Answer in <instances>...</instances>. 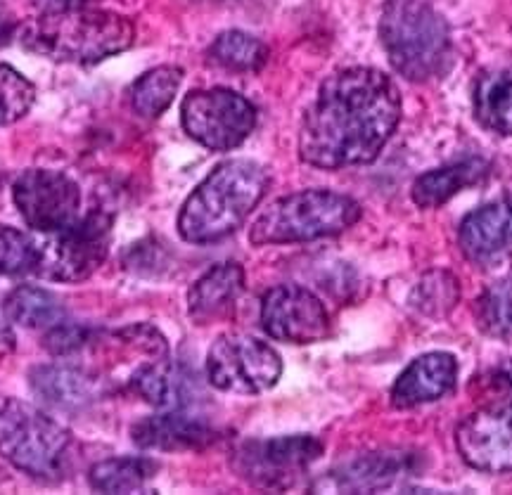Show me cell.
Here are the masks:
<instances>
[{"label":"cell","mask_w":512,"mask_h":495,"mask_svg":"<svg viewBox=\"0 0 512 495\" xmlns=\"http://www.w3.org/2000/svg\"><path fill=\"white\" fill-rule=\"evenodd\" d=\"M401 119V95L387 74L351 67L332 74L306 109L299 157L318 169H347L380 157Z\"/></svg>","instance_id":"cell-1"},{"label":"cell","mask_w":512,"mask_h":495,"mask_svg":"<svg viewBox=\"0 0 512 495\" xmlns=\"http://www.w3.org/2000/svg\"><path fill=\"white\" fill-rule=\"evenodd\" d=\"M268 190V171L249 159L216 166L192 190L178 214V233L190 244L219 242L233 235Z\"/></svg>","instance_id":"cell-2"},{"label":"cell","mask_w":512,"mask_h":495,"mask_svg":"<svg viewBox=\"0 0 512 495\" xmlns=\"http://www.w3.org/2000/svg\"><path fill=\"white\" fill-rule=\"evenodd\" d=\"M136 29L124 15L95 8L43 12L19 29V41L31 53L57 62L93 64L131 48Z\"/></svg>","instance_id":"cell-3"},{"label":"cell","mask_w":512,"mask_h":495,"mask_svg":"<svg viewBox=\"0 0 512 495\" xmlns=\"http://www.w3.org/2000/svg\"><path fill=\"white\" fill-rule=\"evenodd\" d=\"M377 31L384 53L403 79L425 83L451 69V29L427 0H387Z\"/></svg>","instance_id":"cell-4"},{"label":"cell","mask_w":512,"mask_h":495,"mask_svg":"<svg viewBox=\"0 0 512 495\" xmlns=\"http://www.w3.org/2000/svg\"><path fill=\"white\" fill-rule=\"evenodd\" d=\"M361 218L356 199L332 190H304L280 197L256 216L249 242L266 244L311 242L344 233Z\"/></svg>","instance_id":"cell-5"},{"label":"cell","mask_w":512,"mask_h":495,"mask_svg":"<svg viewBox=\"0 0 512 495\" xmlns=\"http://www.w3.org/2000/svg\"><path fill=\"white\" fill-rule=\"evenodd\" d=\"M69 448L72 436L43 410L17 398L0 401V458L19 472L46 481L62 477Z\"/></svg>","instance_id":"cell-6"},{"label":"cell","mask_w":512,"mask_h":495,"mask_svg":"<svg viewBox=\"0 0 512 495\" xmlns=\"http://www.w3.org/2000/svg\"><path fill=\"white\" fill-rule=\"evenodd\" d=\"M283 375L278 351L252 334L226 332L207 353V379L226 394L254 396L273 389Z\"/></svg>","instance_id":"cell-7"},{"label":"cell","mask_w":512,"mask_h":495,"mask_svg":"<svg viewBox=\"0 0 512 495\" xmlns=\"http://www.w3.org/2000/svg\"><path fill=\"white\" fill-rule=\"evenodd\" d=\"M181 121L195 143L214 152L240 147L256 126V109L228 88L192 90L183 100Z\"/></svg>","instance_id":"cell-8"},{"label":"cell","mask_w":512,"mask_h":495,"mask_svg":"<svg viewBox=\"0 0 512 495\" xmlns=\"http://www.w3.org/2000/svg\"><path fill=\"white\" fill-rule=\"evenodd\" d=\"M112 218L102 211L79 216L69 228L50 233L41 244V261L36 273L55 282H81L91 278L110 252Z\"/></svg>","instance_id":"cell-9"},{"label":"cell","mask_w":512,"mask_h":495,"mask_svg":"<svg viewBox=\"0 0 512 495\" xmlns=\"http://www.w3.org/2000/svg\"><path fill=\"white\" fill-rule=\"evenodd\" d=\"M323 455V443L311 434L275 436L240 443L233 467L242 479L261 488H287Z\"/></svg>","instance_id":"cell-10"},{"label":"cell","mask_w":512,"mask_h":495,"mask_svg":"<svg viewBox=\"0 0 512 495\" xmlns=\"http://www.w3.org/2000/svg\"><path fill=\"white\" fill-rule=\"evenodd\" d=\"M12 199L29 228L41 233H57L79 221L81 190L62 171H24L12 185Z\"/></svg>","instance_id":"cell-11"},{"label":"cell","mask_w":512,"mask_h":495,"mask_svg":"<svg viewBox=\"0 0 512 495\" xmlns=\"http://www.w3.org/2000/svg\"><path fill=\"white\" fill-rule=\"evenodd\" d=\"M261 325L278 342L313 344L330 334V315L306 287L278 285L261 301Z\"/></svg>","instance_id":"cell-12"},{"label":"cell","mask_w":512,"mask_h":495,"mask_svg":"<svg viewBox=\"0 0 512 495\" xmlns=\"http://www.w3.org/2000/svg\"><path fill=\"white\" fill-rule=\"evenodd\" d=\"M456 446L479 472H512V398L467 415L456 429Z\"/></svg>","instance_id":"cell-13"},{"label":"cell","mask_w":512,"mask_h":495,"mask_svg":"<svg viewBox=\"0 0 512 495\" xmlns=\"http://www.w3.org/2000/svg\"><path fill=\"white\" fill-rule=\"evenodd\" d=\"M418 469V458L408 450H377L342 462L330 472L328 484L332 491H380L399 484Z\"/></svg>","instance_id":"cell-14"},{"label":"cell","mask_w":512,"mask_h":495,"mask_svg":"<svg viewBox=\"0 0 512 495\" xmlns=\"http://www.w3.org/2000/svg\"><path fill=\"white\" fill-rule=\"evenodd\" d=\"M458 379V360L453 353L432 351L415 358L392 387L394 408L408 410L439 401L451 394Z\"/></svg>","instance_id":"cell-15"},{"label":"cell","mask_w":512,"mask_h":495,"mask_svg":"<svg viewBox=\"0 0 512 495\" xmlns=\"http://www.w3.org/2000/svg\"><path fill=\"white\" fill-rule=\"evenodd\" d=\"M29 384L43 403L57 410H69V413L88 408L105 394V384L100 377L69 363L38 365L29 372Z\"/></svg>","instance_id":"cell-16"},{"label":"cell","mask_w":512,"mask_h":495,"mask_svg":"<svg viewBox=\"0 0 512 495\" xmlns=\"http://www.w3.org/2000/svg\"><path fill=\"white\" fill-rule=\"evenodd\" d=\"M216 439H219V432L209 422L178 408L162 415L145 417L133 427V441L145 450H166V453L202 450Z\"/></svg>","instance_id":"cell-17"},{"label":"cell","mask_w":512,"mask_h":495,"mask_svg":"<svg viewBox=\"0 0 512 495\" xmlns=\"http://www.w3.org/2000/svg\"><path fill=\"white\" fill-rule=\"evenodd\" d=\"M463 254L472 263L489 266L512 252V214L505 204H486L463 218L458 230Z\"/></svg>","instance_id":"cell-18"},{"label":"cell","mask_w":512,"mask_h":495,"mask_svg":"<svg viewBox=\"0 0 512 495\" xmlns=\"http://www.w3.org/2000/svg\"><path fill=\"white\" fill-rule=\"evenodd\" d=\"M245 289V270L240 263L226 261L209 268L188 294V313L197 325H211L228 318Z\"/></svg>","instance_id":"cell-19"},{"label":"cell","mask_w":512,"mask_h":495,"mask_svg":"<svg viewBox=\"0 0 512 495\" xmlns=\"http://www.w3.org/2000/svg\"><path fill=\"white\" fill-rule=\"evenodd\" d=\"M486 173V164L482 159H465V162H456L441 166V169H432L413 183V202L420 209H437L446 204L448 199L456 197L470 185H475L479 178Z\"/></svg>","instance_id":"cell-20"},{"label":"cell","mask_w":512,"mask_h":495,"mask_svg":"<svg viewBox=\"0 0 512 495\" xmlns=\"http://www.w3.org/2000/svg\"><path fill=\"white\" fill-rule=\"evenodd\" d=\"M475 117L489 131L512 138V67L484 74L477 81Z\"/></svg>","instance_id":"cell-21"},{"label":"cell","mask_w":512,"mask_h":495,"mask_svg":"<svg viewBox=\"0 0 512 495\" xmlns=\"http://www.w3.org/2000/svg\"><path fill=\"white\" fill-rule=\"evenodd\" d=\"M5 315L15 325L27 327V330H53L62 325L64 308L55 294L34 285H22L5 297Z\"/></svg>","instance_id":"cell-22"},{"label":"cell","mask_w":512,"mask_h":495,"mask_svg":"<svg viewBox=\"0 0 512 495\" xmlns=\"http://www.w3.org/2000/svg\"><path fill=\"white\" fill-rule=\"evenodd\" d=\"M183 81V69L174 64L150 69L131 88V105L143 119H157L174 102Z\"/></svg>","instance_id":"cell-23"},{"label":"cell","mask_w":512,"mask_h":495,"mask_svg":"<svg viewBox=\"0 0 512 495\" xmlns=\"http://www.w3.org/2000/svg\"><path fill=\"white\" fill-rule=\"evenodd\" d=\"M209 60L228 72L254 74L268 62V48L245 31H223L209 48Z\"/></svg>","instance_id":"cell-24"},{"label":"cell","mask_w":512,"mask_h":495,"mask_svg":"<svg viewBox=\"0 0 512 495\" xmlns=\"http://www.w3.org/2000/svg\"><path fill=\"white\" fill-rule=\"evenodd\" d=\"M155 472L157 462L147 458H112L98 462L88 474V481L102 493H133L145 488Z\"/></svg>","instance_id":"cell-25"},{"label":"cell","mask_w":512,"mask_h":495,"mask_svg":"<svg viewBox=\"0 0 512 495\" xmlns=\"http://www.w3.org/2000/svg\"><path fill=\"white\" fill-rule=\"evenodd\" d=\"M460 282L448 270H432L422 275L418 285L411 292V306L422 315L441 318L451 313V308L460 299Z\"/></svg>","instance_id":"cell-26"},{"label":"cell","mask_w":512,"mask_h":495,"mask_svg":"<svg viewBox=\"0 0 512 495\" xmlns=\"http://www.w3.org/2000/svg\"><path fill=\"white\" fill-rule=\"evenodd\" d=\"M477 323L486 334L512 342V280L484 289L475 306Z\"/></svg>","instance_id":"cell-27"},{"label":"cell","mask_w":512,"mask_h":495,"mask_svg":"<svg viewBox=\"0 0 512 495\" xmlns=\"http://www.w3.org/2000/svg\"><path fill=\"white\" fill-rule=\"evenodd\" d=\"M41 244L22 230L0 223V275L36 273Z\"/></svg>","instance_id":"cell-28"},{"label":"cell","mask_w":512,"mask_h":495,"mask_svg":"<svg viewBox=\"0 0 512 495\" xmlns=\"http://www.w3.org/2000/svg\"><path fill=\"white\" fill-rule=\"evenodd\" d=\"M36 90L17 69L0 64V128L15 124L34 105Z\"/></svg>","instance_id":"cell-29"},{"label":"cell","mask_w":512,"mask_h":495,"mask_svg":"<svg viewBox=\"0 0 512 495\" xmlns=\"http://www.w3.org/2000/svg\"><path fill=\"white\" fill-rule=\"evenodd\" d=\"M38 10L43 12H64V10H81L91 8L98 0H31Z\"/></svg>","instance_id":"cell-30"},{"label":"cell","mask_w":512,"mask_h":495,"mask_svg":"<svg viewBox=\"0 0 512 495\" xmlns=\"http://www.w3.org/2000/svg\"><path fill=\"white\" fill-rule=\"evenodd\" d=\"M17 34V19L5 3H0V45H8Z\"/></svg>","instance_id":"cell-31"},{"label":"cell","mask_w":512,"mask_h":495,"mask_svg":"<svg viewBox=\"0 0 512 495\" xmlns=\"http://www.w3.org/2000/svg\"><path fill=\"white\" fill-rule=\"evenodd\" d=\"M501 375H503L505 382H508L510 387H512V360H508V363L503 365V368H501Z\"/></svg>","instance_id":"cell-32"},{"label":"cell","mask_w":512,"mask_h":495,"mask_svg":"<svg viewBox=\"0 0 512 495\" xmlns=\"http://www.w3.org/2000/svg\"><path fill=\"white\" fill-rule=\"evenodd\" d=\"M505 207H508V211L512 214V190L505 195Z\"/></svg>","instance_id":"cell-33"}]
</instances>
